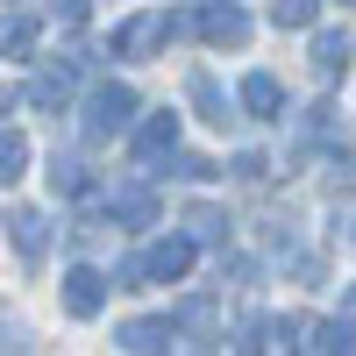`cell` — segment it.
I'll list each match as a JSON object with an SVG mask.
<instances>
[{
	"mask_svg": "<svg viewBox=\"0 0 356 356\" xmlns=\"http://www.w3.org/2000/svg\"><path fill=\"white\" fill-rule=\"evenodd\" d=\"M193 29H200L207 43H250V15L235 8V0H214V8H200V15H193Z\"/></svg>",
	"mask_w": 356,
	"mask_h": 356,
	"instance_id": "cell-3",
	"label": "cell"
},
{
	"mask_svg": "<svg viewBox=\"0 0 356 356\" xmlns=\"http://www.w3.org/2000/svg\"><path fill=\"white\" fill-rule=\"evenodd\" d=\"M243 107L257 114V122H278V107H285L278 79H271V72H250V79H243Z\"/></svg>",
	"mask_w": 356,
	"mask_h": 356,
	"instance_id": "cell-7",
	"label": "cell"
},
{
	"mask_svg": "<svg viewBox=\"0 0 356 356\" xmlns=\"http://www.w3.org/2000/svg\"><path fill=\"white\" fill-rule=\"evenodd\" d=\"M8 235H15V250H22L29 264H36V257L50 250V221H43V214H29V207H22V214L8 221Z\"/></svg>",
	"mask_w": 356,
	"mask_h": 356,
	"instance_id": "cell-8",
	"label": "cell"
},
{
	"mask_svg": "<svg viewBox=\"0 0 356 356\" xmlns=\"http://www.w3.org/2000/svg\"><path fill=\"white\" fill-rule=\"evenodd\" d=\"M129 122H136V93H129V86H100V93L86 100V143L122 136Z\"/></svg>",
	"mask_w": 356,
	"mask_h": 356,
	"instance_id": "cell-1",
	"label": "cell"
},
{
	"mask_svg": "<svg viewBox=\"0 0 356 356\" xmlns=\"http://www.w3.org/2000/svg\"><path fill=\"white\" fill-rule=\"evenodd\" d=\"M171 29H178L171 15H136V22L122 29V36H114V50H122V57H150V50L171 36Z\"/></svg>",
	"mask_w": 356,
	"mask_h": 356,
	"instance_id": "cell-6",
	"label": "cell"
},
{
	"mask_svg": "<svg viewBox=\"0 0 356 356\" xmlns=\"http://www.w3.org/2000/svg\"><path fill=\"white\" fill-rule=\"evenodd\" d=\"M186 93H193V107H200L214 129H228V122H235V114H228V100H221V86L207 79V72H193V79H186Z\"/></svg>",
	"mask_w": 356,
	"mask_h": 356,
	"instance_id": "cell-10",
	"label": "cell"
},
{
	"mask_svg": "<svg viewBox=\"0 0 356 356\" xmlns=\"http://www.w3.org/2000/svg\"><path fill=\"white\" fill-rule=\"evenodd\" d=\"M114 221H129V228H150V221H157V200L143 193V186H122V193H114Z\"/></svg>",
	"mask_w": 356,
	"mask_h": 356,
	"instance_id": "cell-11",
	"label": "cell"
},
{
	"mask_svg": "<svg viewBox=\"0 0 356 356\" xmlns=\"http://www.w3.org/2000/svg\"><path fill=\"white\" fill-rule=\"evenodd\" d=\"M29 100H36V107H65L72 100V72H43L36 86H29Z\"/></svg>",
	"mask_w": 356,
	"mask_h": 356,
	"instance_id": "cell-14",
	"label": "cell"
},
{
	"mask_svg": "<svg viewBox=\"0 0 356 356\" xmlns=\"http://www.w3.org/2000/svg\"><path fill=\"white\" fill-rule=\"evenodd\" d=\"M314 65L328 72V79H335V72H349V36H321V43H314Z\"/></svg>",
	"mask_w": 356,
	"mask_h": 356,
	"instance_id": "cell-16",
	"label": "cell"
},
{
	"mask_svg": "<svg viewBox=\"0 0 356 356\" xmlns=\"http://www.w3.org/2000/svg\"><path fill=\"white\" fill-rule=\"evenodd\" d=\"M136 264H143V278H164V285H171V278L193 271V243H186V235H164V243H157L150 257H136Z\"/></svg>",
	"mask_w": 356,
	"mask_h": 356,
	"instance_id": "cell-4",
	"label": "cell"
},
{
	"mask_svg": "<svg viewBox=\"0 0 356 356\" xmlns=\"http://www.w3.org/2000/svg\"><path fill=\"white\" fill-rule=\"evenodd\" d=\"M314 349H356V321H321V328H314Z\"/></svg>",
	"mask_w": 356,
	"mask_h": 356,
	"instance_id": "cell-17",
	"label": "cell"
},
{
	"mask_svg": "<svg viewBox=\"0 0 356 356\" xmlns=\"http://www.w3.org/2000/svg\"><path fill=\"white\" fill-rule=\"evenodd\" d=\"M114 342H122V349H171L178 342V321H129Z\"/></svg>",
	"mask_w": 356,
	"mask_h": 356,
	"instance_id": "cell-9",
	"label": "cell"
},
{
	"mask_svg": "<svg viewBox=\"0 0 356 356\" xmlns=\"http://www.w3.org/2000/svg\"><path fill=\"white\" fill-rule=\"evenodd\" d=\"M300 342V321H264V349H292Z\"/></svg>",
	"mask_w": 356,
	"mask_h": 356,
	"instance_id": "cell-20",
	"label": "cell"
},
{
	"mask_svg": "<svg viewBox=\"0 0 356 356\" xmlns=\"http://www.w3.org/2000/svg\"><path fill=\"white\" fill-rule=\"evenodd\" d=\"M171 150H178V114H150V122L136 129V164L150 171V164L171 157Z\"/></svg>",
	"mask_w": 356,
	"mask_h": 356,
	"instance_id": "cell-5",
	"label": "cell"
},
{
	"mask_svg": "<svg viewBox=\"0 0 356 356\" xmlns=\"http://www.w3.org/2000/svg\"><path fill=\"white\" fill-rule=\"evenodd\" d=\"M50 15H57V22H65V29H79V22H86V15H93V8H86V0H50Z\"/></svg>",
	"mask_w": 356,
	"mask_h": 356,
	"instance_id": "cell-22",
	"label": "cell"
},
{
	"mask_svg": "<svg viewBox=\"0 0 356 356\" xmlns=\"http://www.w3.org/2000/svg\"><path fill=\"white\" fill-rule=\"evenodd\" d=\"M193 235H200V243H221V235H228V214H214V207H193Z\"/></svg>",
	"mask_w": 356,
	"mask_h": 356,
	"instance_id": "cell-19",
	"label": "cell"
},
{
	"mask_svg": "<svg viewBox=\"0 0 356 356\" xmlns=\"http://www.w3.org/2000/svg\"><path fill=\"white\" fill-rule=\"evenodd\" d=\"M22 164H29V143H22L15 129H0V186H15Z\"/></svg>",
	"mask_w": 356,
	"mask_h": 356,
	"instance_id": "cell-13",
	"label": "cell"
},
{
	"mask_svg": "<svg viewBox=\"0 0 356 356\" xmlns=\"http://www.w3.org/2000/svg\"><path fill=\"white\" fill-rule=\"evenodd\" d=\"M0 114H8V93H0Z\"/></svg>",
	"mask_w": 356,
	"mask_h": 356,
	"instance_id": "cell-23",
	"label": "cell"
},
{
	"mask_svg": "<svg viewBox=\"0 0 356 356\" xmlns=\"http://www.w3.org/2000/svg\"><path fill=\"white\" fill-rule=\"evenodd\" d=\"M207 321H214V300H186L178 307V328H207Z\"/></svg>",
	"mask_w": 356,
	"mask_h": 356,
	"instance_id": "cell-21",
	"label": "cell"
},
{
	"mask_svg": "<svg viewBox=\"0 0 356 356\" xmlns=\"http://www.w3.org/2000/svg\"><path fill=\"white\" fill-rule=\"evenodd\" d=\"M349 307H356V292H349Z\"/></svg>",
	"mask_w": 356,
	"mask_h": 356,
	"instance_id": "cell-24",
	"label": "cell"
},
{
	"mask_svg": "<svg viewBox=\"0 0 356 356\" xmlns=\"http://www.w3.org/2000/svg\"><path fill=\"white\" fill-rule=\"evenodd\" d=\"M50 186H57V193H72V200H86V193H93V178H86L79 157H50Z\"/></svg>",
	"mask_w": 356,
	"mask_h": 356,
	"instance_id": "cell-12",
	"label": "cell"
},
{
	"mask_svg": "<svg viewBox=\"0 0 356 356\" xmlns=\"http://www.w3.org/2000/svg\"><path fill=\"white\" fill-rule=\"evenodd\" d=\"M314 15H321L314 0H271V22H278V29H307Z\"/></svg>",
	"mask_w": 356,
	"mask_h": 356,
	"instance_id": "cell-18",
	"label": "cell"
},
{
	"mask_svg": "<svg viewBox=\"0 0 356 356\" xmlns=\"http://www.w3.org/2000/svg\"><path fill=\"white\" fill-rule=\"evenodd\" d=\"M100 300H107V278L93 271V264H72V271H65V314L72 321H93Z\"/></svg>",
	"mask_w": 356,
	"mask_h": 356,
	"instance_id": "cell-2",
	"label": "cell"
},
{
	"mask_svg": "<svg viewBox=\"0 0 356 356\" xmlns=\"http://www.w3.org/2000/svg\"><path fill=\"white\" fill-rule=\"evenodd\" d=\"M36 50V22H0V57H29Z\"/></svg>",
	"mask_w": 356,
	"mask_h": 356,
	"instance_id": "cell-15",
	"label": "cell"
}]
</instances>
